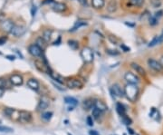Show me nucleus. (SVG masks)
<instances>
[{"label":"nucleus","mask_w":163,"mask_h":135,"mask_svg":"<svg viewBox=\"0 0 163 135\" xmlns=\"http://www.w3.org/2000/svg\"><path fill=\"white\" fill-rule=\"evenodd\" d=\"M116 110H117V113L119 114V115L121 117L126 115V109H125V107L123 106V104H122V103H120V102L117 103Z\"/></svg>","instance_id":"obj_22"},{"label":"nucleus","mask_w":163,"mask_h":135,"mask_svg":"<svg viewBox=\"0 0 163 135\" xmlns=\"http://www.w3.org/2000/svg\"><path fill=\"white\" fill-rule=\"evenodd\" d=\"M51 36H52V31L51 30H45L44 32V35H43V38L44 39L46 42H48L50 39H51Z\"/></svg>","instance_id":"obj_29"},{"label":"nucleus","mask_w":163,"mask_h":135,"mask_svg":"<svg viewBox=\"0 0 163 135\" xmlns=\"http://www.w3.org/2000/svg\"><path fill=\"white\" fill-rule=\"evenodd\" d=\"M93 107H94V102H93V99L89 98V99H86V100L83 101V102H82V108L84 110L89 111V110H91Z\"/></svg>","instance_id":"obj_15"},{"label":"nucleus","mask_w":163,"mask_h":135,"mask_svg":"<svg viewBox=\"0 0 163 135\" xmlns=\"http://www.w3.org/2000/svg\"><path fill=\"white\" fill-rule=\"evenodd\" d=\"M7 57H8V59H10V60H15V56H8Z\"/></svg>","instance_id":"obj_45"},{"label":"nucleus","mask_w":163,"mask_h":135,"mask_svg":"<svg viewBox=\"0 0 163 135\" xmlns=\"http://www.w3.org/2000/svg\"><path fill=\"white\" fill-rule=\"evenodd\" d=\"M137 135H138V134H137Z\"/></svg>","instance_id":"obj_48"},{"label":"nucleus","mask_w":163,"mask_h":135,"mask_svg":"<svg viewBox=\"0 0 163 135\" xmlns=\"http://www.w3.org/2000/svg\"><path fill=\"white\" fill-rule=\"evenodd\" d=\"M8 87H9L8 82H7L6 79L1 78V79H0V88H2V89H6V88H8Z\"/></svg>","instance_id":"obj_32"},{"label":"nucleus","mask_w":163,"mask_h":135,"mask_svg":"<svg viewBox=\"0 0 163 135\" xmlns=\"http://www.w3.org/2000/svg\"><path fill=\"white\" fill-rule=\"evenodd\" d=\"M49 74H50L51 77L53 78L55 81L58 82L59 83H63V77H62L61 75H59L58 74H54V73H49Z\"/></svg>","instance_id":"obj_28"},{"label":"nucleus","mask_w":163,"mask_h":135,"mask_svg":"<svg viewBox=\"0 0 163 135\" xmlns=\"http://www.w3.org/2000/svg\"><path fill=\"white\" fill-rule=\"evenodd\" d=\"M28 52H29V54L31 56H33L35 57H40V56H42V54H43V50L41 49L36 44L29 45Z\"/></svg>","instance_id":"obj_8"},{"label":"nucleus","mask_w":163,"mask_h":135,"mask_svg":"<svg viewBox=\"0 0 163 135\" xmlns=\"http://www.w3.org/2000/svg\"><path fill=\"white\" fill-rule=\"evenodd\" d=\"M6 42V37H0V45H3Z\"/></svg>","instance_id":"obj_39"},{"label":"nucleus","mask_w":163,"mask_h":135,"mask_svg":"<svg viewBox=\"0 0 163 135\" xmlns=\"http://www.w3.org/2000/svg\"><path fill=\"white\" fill-rule=\"evenodd\" d=\"M102 113V111H100L98 108H96V107H93V118L98 119Z\"/></svg>","instance_id":"obj_31"},{"label":"nucleus","mask_w":163,"mask_h":135,"mask_svg":"<svg viewBox=\"0 0 163 135\" xmlns=\"http://www.w3.org/2000/svg\"><path fill=\"white\" fill-rule=\"evenodd\" d=\"M84 25H87V23H86L85 21H77V22L75 23V25L73 26V28L70 30V32H74V31H76L77 29H79L81 26H84Z\"/></svg>","instance_id":"obj_23"},{"label":"nucleus","mask_w":163,"mask_h":135,"mask_svg":"<svg viewBox=\"0 0 163 135\" xmlns=\"http://www.w3.org/2000/svg\"><path fill=\"white\" fill-rule=\"evenodd\" d=\"M77 1L81 4L82 6H86L87 4H88V3H87V0H77Z\"/></svg>","instance_id":"obj_41"},{"label":"nucleus","mask_w":163,"mask_h":135,"mask_svg":"<svg viewBox=\"0 0 163 135\" xmlns=\"http://www.w3.org/2000/svg\"><path fill=\"white\" fill-rule=\"evenodd\" d=\"M4 92H5V89H2V88H0V97L4 94Z\"/></svg>","instance_id":"obj_44"},{"label":"nucleus","mask_w":163,"mask_h":135,"mask_svg":"<svg viewBox=\"0 0 163 135\" xmlns=\"http://www.w3.org/2000/svg\"><path fill=\"white\" fill-rule=\"evenodd\" d=\"M46 43H47V42L43 38V37H39V38H37V40H36V44L40 47L43 51L45 49V47H46V45H47Z\"/></svg>","instance_id":"obj_24"},{"label":"nucleus","mask_w":163,"mask_h":135,"mask_svg":"<svg viewBox=\"0 0 163 135\" xmlns=\"http://www.w3.org/2000/svg\"><path fill=\"white\" fill-rule=\"evenodd\" d=\"M14 25H15L14 23L10 19L5 20V21H3V22L1 23V27H2V29H3L4 31L7 32V33H11V31H12Z\"/></svg>","instance_id":"obj_12"},{"label":"nucleus","mask_w":163,"mask_h":135,"mask_svg":"<svg viewBox=\"0 0 163 135\" xmlns=\"http://www.w3.org/2000/svg\"><path fill=\"white\" fill-rule=\"evenodd\" d=\"M0 133H13V129H12V128H10V127L1 126V125H0Z\"/></svg>","instance_id":"obj_33"},{"label":"nucleus","mask_w":163,"mask_h":135,"mask_svg":"<svg viewBox=\"0 0 163 135\" xmlns=\"http://www.w3.org/2000/svg\"><path fill=\"white\" fill-rule=\"evenodd\" d=\"M150 4L151 5L152 7H154V8H159V7L161 6L162 1H161V0H150Z\"/></svg>","instance_id":"obj_26"},{"label":"nucleus","mask_w":163,"mask_h":135,"mask_svg":"<svg viewBox=\"0 0 163 135\" xmlns=\"http://www.w3.org/2000/svg\"><path fill=\"white\" fill-rule=\"evenodd\" d=\"M160 63L161 64V65L163 66V56H161V59H160Z\"/></svg>","instance_id":"obj_46"},{"label":"nucleus","mask_w":163,"mask_h":135,"mask_svg":"<svg viewBox=\"0 0 163 135\" xmlns=\"http://www.w3.org/2000/svg\"><path fill=\"white\" fill-rule=\"evenodd\" d=\"M27 86H28L30 89L34 90V91H37V90L39 89V83H38L37 80L32 78V79H29V80L27 81Z\"/></svg>","instance_id":"obj_14"},{"label":"nucleus","mask_w":163,"mask_h":135,"mask_svg":"<svg viewBox=\"0 0 163 135\" xmlns=\"http://www.w3.org/2000/svg\"><path fill=\"white\" fill-rule=\"evenodd\" d=\"M124 79L128 83H132V84H138L140 83V79L137 75H135L133 73L127 72L124 75Z\"/></svg>","instance_id":"obj_9"},{"label":"nucleus","mask_w":163,"mask_h":135,"mask_svg":"<svg viewBox=\"0 0 163 135\" xmlns=\"http://www.w3.org/2000/svg\"><path fill=\"white\" fill-rule=\"evenodd\" d=\"M81 57L82 58L84 63H92L93 61L94 55H93V51L91 47L85 46L82 49L81 51Z\"/></svg>","instance_id":"obj_2"},{"label":"nucleus","mask_w":163,"mask_h":135,"mask_svg":"<svg viewBox=\"0 0 163 135\" xmlns=\"http://www.w3.org/2000/svg\"><path fill=\"white\" fill-rule=\"evenodd\" d=\"M124 95L130 102H135L139 95V87L137 84L127 83L124 87Z\"/></svg>","instance_id":"obj_1"},{"label":"nucleus","mask_w":163,"mask_h":135,"mask_svg":"<svg viewBox=\"0 0 163 135\" xmlns=\"http://www.w3.org/2000/svg\"><path fill=\"white\" fill-rule=\"evenodd\" d=\"M66 86L70 89H78V88H82L83 86V83L81 80L77 79V78H72L67 81Z\"/></svg>","instance_id":"obj_4"},{"label":"nucleus","mask_w":163,"mask_h":135,"mask_svg":"<svg viewBox=\"0 0 163 135\" xmlns=\"http://www.w3.org/2000/svg\"><path fill=\"white\" fill-rule=\"evenodd\" d=\"M163 16V11L162 10H159L158 12H156L155 14H154V17H156V18H161V17H162Z\"/></svg>","instance_id":"obj_37"},{"label":"nucleus","mask_w":163,"mask_h":135,"mask_svg":"<svg viewBox=\"0 0 163 135\" xmlns=\"http://www.w3.org/2000/svg\"><path fill=\"white\" fill-rule=\"evenodd\" d=\"M162 42H163V33L161 35V36H157V37H155L154 38L152 39V40L150 42V44H149V47H153V46H155V45H157V44H161Z\"/></svg>","instance_id":"obj_18"},{"label":"nucleus","mask_w":163,"mask_h":135,"mask_svg":"<svg viewBox=\"0 0 163 135\" xmlns=\"http://www.w3.org/2000/svg\"><path fill=\"white\" fill-rule=\"evenodd\" d=\"M111 94L112 97H119V98H122L124 95V90H122V87L120 86V84L118 83H114L112 88L110 89Z\"/></svg>","instance_id":"obj_3"},{"label":"nucleus","mask_w":163,"mask_h":135,"mask_svg":"<svg viewBox=\"0 0 163 135\" xmlns=\"http://www.w3.org/2000/svg\"><path fill=\"white\" fill-rule=\"evenodd\" d=\"M18 121L21 123H29L32 121V114L26 111H20L18 113Z\"/></svg>","instance_id":"obj_7"},{"label":"nucleus","mask_w":163,"mask_h":135,"mask_svg":"<svg viewBox=\"0 0 163 135\" xmlns=\"http://www.w3.org/2000/svg\"><path fill=\"white\" fill-rule=\"evenodd\" d=\"M68 44H69V46H70L73 50H77V49L79 48L78 42L75 41V40H69V41H68Z\"/></svg>","instance_id":"obj_27"},{"label":"nucleus","mask_w":163,"mask_h":135,"mask_svg":"<svg viewBox=\"0 0 163 135\" xmlns=\"http://www.w3.org/2000/svg\"><path fill=\"white\" fill-rule=\"evenodd\" d=\"M68 1H71V0H68Z\"/></svg>","instance_id":"obj_47"},{"label":"nucleus","mask_w":163,"mask_h":135,"mask_svg":"<svg viewBox=\"0 0 163 135\" xmlns=\"http://www.w3.org/2000/svg\"><path fill=\"white\" fill-rule=\"evenodd\" d=\"M131 67L136 71V73H138L140 75H142V76H145L146 75V71L145 69L143 68L142 66H141L140 64H136V63H131Z\"/></svg>","instance_id":"obj_17"},{"label":"nucleus","mask_w":163,"mask_h":135,"mask_svg":"<svg viewBox=\"0 0 163 135\" xmlns=\"http://www.w3.org/2000/svg\"><path fill=\"white\" fill-rule=\"evenodd\" d=\"M106 53L110 56H118L120 54L117 50H107Z\"/></svg>","instance_id":"obj_36"},{"label":"nucleus","mask_w":163,"mask_h":135,"mask_svg":"<svg viewBox=\"0 0 163 135\" xmlns=\"http://www.w3.org/2000/svg\"><path fill=\"white\" fill-rule=\"evenodd\" d=\"M64 102H65V103L66 104H68V105H70L71 107H75L77 104H78V101L75 99V98H74V97H65L64 98Z\"/></svg>","instance_id":"obj_19"},{"label":"nucleus","mask_w":163,"mask_h":135,"mask_svg":"<svg viewBox=\"0 0 163 135\" xmlns=\"http://www.w3.org/2000/svg\"><path fill=\"white\" fill-rule=\"evenodd\" d=\"M121 47H122V49L124 50V52H130V50H131L129 47H127V46H126V45H124V44H122V45H121Z\"/></svg>","instance_id":"obj_42"},{"label":"nucleus","mask_w":163,"mask_h":135,"mask_svg":"<svg viewBox=\"0 0 163 135\" xmlns=\"http://www.w3.org/2000/svg\"><path fill=\"white\" fill-rule=\"evenodd\" d=\"M49 104H50V102H49L48 98L42 97L40 99V101H39V102H38V105H37L36 109H37L38 112H44V111H45L49 107Z\"/></svg>","instance_id":"obj_10"},{"label":"nucleus","mask_w":163,"mask_h":135,"mask_svg":"<svg viewBox=\"0 0 163 135\" xmlns=\"http://www.w3.org/2000/svg\"><path fill=\"white\" fill-rule=\"evenodd\" d=\"M52 116H53V113H51V112L44 113V114H42V119H43L44 121H45V122H49V121L51 120Z\"/></svg>","instance_id":"obj_30"},{"label":"nucleus","mask_w":163,"mask_h":135,"mask_svg":"<svg viewBox=\"0 0 163 135\" xmlns=\"http://www.w3.org/2000/svg\"><path fill=\"white\" fill-rule=\"evenodd\" d=\"M26 32V28L25 26L24 25H15L12 31H11V34L13 36H15L16 37H20L22 36H24Z\"/></svg>","instance_id":"obj_6"},{"label":"nucleus","mask_w":163,"mask_h":135,"mask_svg":"<svg viewBox=\"0 0 163 135\" xmlns=\"http://www.w3.org/2000/svg\"><path fill=\"white\" fill-rule=\"evenodd\" d=\"M158 23H159V19L156 18L154 16L150 17V18H149V24H150V25H156Z\"/></svg>","instance_id":"obj_34"},{"label":"nucleus","mask_w":163,"mask_h":135,"mask_svg":"<svg viewBox=\"0 0 163 135\" xmlns=\"http://www.w3.org/2000/svg\"><path fill=\"white\" fill-rule=\"evenodd\" d=\"M87 123L89 126H93V120L91 117H87Z\"/></svg>","instance_id":"obj_38"},{"label":"nucleus","mask_w":163,"mask_h":135,"mask_svg":"<svg viewBox=\"0 0 163 135\" xmlns=\"http://www.w3.org/2000/svg\"><path fill=\"white\" fill-rule=\"evenodd\" d=\"M94 107H96V108H98L100 111H102V112H105V111H107V109H108V107H107V105L102 102V101H99V100H96L95 102H94Z\"/></svg>","instance_id":"obj_20"},{"label":"nucleus","mask_w":163,"mask_h":135,"mask_svg":"<svg viewBox=\"0 0 163 135\" xmlns=\"http://www.w3.org/2000/svg\"><path fill=\"white\" fill-rule=\"evenodd\" d=\"M10 83L13 85H16V86L22 85V83H23V77L21 75H13L10 77Z\"/></svg>","instance_id":"obj_13"},{"label":"nucleus","mask_w":163,"mask_h":135,"mask_svg":"<svg viewBox=\"0 0 163 135\" xmlns=\"http://www.w3.org/2000/svg\"><path fill=\"white\" fill-rule=\"evenodd\" d=\"M130 5L133 6H137V7H141L144 3V0H129Z\"/></svg>","instance_id":"obj_25"},{"label":"nucleus","mask_w":163,"mask_h":135,"mask_svg":"<svg viewBox=\"0 0 163 135\" xmlns=\"http://www.w3.org/2000/svg\"><path fill=\"white\" fill-rule=\"evenodd\" d=\"M105 1L104 0H92V6L95 9H101L104 6Z\"/></svg>","instance_id":"obj_21"},{"label":"nucleus","mask_w":163,"mask_h":135,"mask_svg":"<svg viewBox=\"0 0 163 135\" xmlns=\"http://www.w3.org/2000/svg\"><path fill=\"white\" fill-rule=\"evenodd\" d=\"M89 135H99V133L96 131H90L89 132Z\"/></svg>","instance_id":"obj_43"},{"label":"nucleus","mask_w":163,"mask_h":135,"mask_svg":"<svg viewBox=\"0 0 163 135\" xmlns=\"http://www.w3.org/2000/svg\"><path fill=\"white\" fill-rule=\"evenodd\" d=\"M52 8L54 11H55L57 13H63L67 10V6L62 2H55L54 5L52 6Z\"/></svg>","instance_id":"obj_11"},{"label":"nucleus","mask_w":163,"mask_h":135,"mask_svg":"<svg viewBox=\"0 0 163 135\" xmlns=\"http://www.w3.org/2000/svg\"><path fill=\"white\" fill-rule=\"evenodd\" d=\"M109 39H110V41H111V42H112L114 44H117V43H118V41H119V39L116 38V37H114V39H112L111 37H109Z\"/></svg>","instance_id":"obj_40"},{"label":"nucleus","mask_w":163,"mask_h":135,"mask_svg":"<svg viewBox=\"0 0 163 135\" xmlns=\"http://www.w3.org/2000/svg\"><path fill=\"white\" fill-rule=\"evenodd\" d=\"M117 7H118V4H117L116 0H110L109 1V3L107 5V10L110 13H114L117 10Z\"/></svg>","instance_id":"obj_16"},{"label":"nucleus","mask_w":163,"mask_h":135,"mask_svg":"<svg viewBox=\"0 0 163 135\" xmlns=\"http://www.w3.org/2000/svg\"><path fill=\"white\" fill-rule=\"evenodd\" d=\"M122 121L123 122V123L124 124H126V125H130V124H131V122H132V121L128 117L127 115H124L122 117Z\"/></svg>","instance_id":"obj_35"},{"label":"nucleus","mask_w":163,"mask_h":135,"mask_svg":"<svg viewBox=\"0 0 163 135\" xmlns=\"http://www.w3.org/2000/svg\"><path fill=\"white\" fill-rule=\"evenodd\" d=\"M148 65H149L150 68H151L152 70H154L156 72H161L163 70V66L160 63V61H157V60L152 59V58L148 59Z\"/></svg>","instance_id":"obj_5"}]
</instances>
